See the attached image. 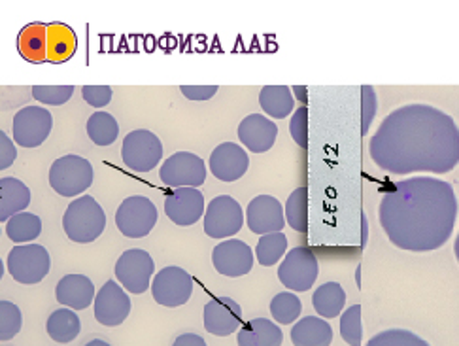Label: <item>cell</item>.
<instances>
[{
	"mask_svg": "<svg viewBox=\"0 0 459 346\" xmlns=\"http://www.w3.org/2000/svg\"><path fill=\"white\" fill-rule=\"evenodd\" d=\"M368 151L392 175H445L459 163V129L443 110L428 105L401 107L382 121Z\"/></svg>",
	"mask_w": 459,
	"mask_h": 346,
	"instance_id": "1",
	"label": "cell"
},
{
	"mask_svg": "<svg viewBox=\"0 0 459 346\" xmlns=\"http://www.w3.org/2000/svg\"><path fill=\"white\" fill-rule=\"evenodd\" d=\"M380 226L395 247L409 252H433L452 237L457 197L452 184L416 177L394 184L380 203Z\"/></svg>",
	"mask_w": 459,
	"mask_h": 346,
	"instance_id": "2",
	"label": "cell"
},
{
	"mask_svg": "<svg viewBox=\"0 0 459 346\" xmlns=\"http://www.w3.org/2000/svg\"><path fill=\"white\" fill-rule=\"evenodd\" d=\"M106 228V214L102 206L91 195H82L68 204L63 216V229L66 237L78 245H90L97 240Z\"/></svg>",
	"mask_w": 459,
	"mask_h": 346,
	"instance_id": "3",
	"label": "cell"
},
{
	"mask_svg": "<svg viewBox=\"0 0 459 346\" xmlns=\"http://www.w3.org/2000/svg\"><path fill=\"white\" fill-rule=\"evenodd\" d=\"M95 178L93 165L82 155H63L49 169V186L61 197H78L90 189Z\"/></svg>",
	"mask_w": 459,
	"mask_h": 346,
	"instance_id": "4",
	"label": "cell"
},
{
	"mask_svg": "<svg viewBox=\"0 0 459 346\" xmlns=\"http://www.w3.org/2000/svg\"><path fill=\"white\" fill-rule=\"evenodd\" d=\"M51 269L49 252L40 247L27 242V245H17L8 254V272L12 279L20 284L30 286L42 282Z\"/></svg>",
	"mask_w": 459,
	"mask_h": 346,
	"instance_id": "5",
	"label": "cell"
},
{
	"mask_svg": "<svg viewBox=\"0 0 459 346\" xmlns=\"http://www.w3.org/2000/svg\"><path fill=\"white\" fill-rule=\"evenodd\" d=\"M121 160L123 165L134 172H150L163 160V144L148 129L131 131L123 138Z\"/></svg>",
	"mask_w": 459,
	"mask_h": 346,
	"instance_id": "6",
	"label": "cell"
},
{
	"mask_svg": "<svg viewBox=\"0 0 459 346\" xmlns=\"http://www.w3.org/2000/svg\"><path fill=\"white\" fill-rule=\"evenodd\" d=\"M159 220L157 206L144 195H131L119 204L116 226L127 238H144L152 233Z\"/></svg>",
	"mask_w": 459,
	"mask_h": 346,
	"instance_id": "7",
	"label": "cell"
},
{
	"mask_svg": "<svg viewBox=\"0 0 459 346\" xmlns=\"http://www.w3.org/2000/svg\"><path fill=\"white\" fill-rule=\"evenodd\" d=\"M320 274V264L307 247H297L284 255L278 267V279L290 291H308Z\"/></svg>",
	"mask_w": 459,
	"mask_h": 346,
	"instance_id": "8",
	"label": "cell"
},
{
	"mask_svg": "<svg viewBox=\"0 0 459 346\" xmlns=\"http://www.w3.org/2000/svg\"><path fill=\"white\" fill-rule=\"evenodd\" d=\"M246 221L242 206L231 195H218L204 211V233L210 238H229L237 235Z\"/></svg>",
	"mask_w": 459,
	"mask_h": 346,
	"instance_id": "9",
	"label": "cell"
},
{
	"mask_svg": "<svg viewBox=\"0 0 459 346\" xmlns=\"http://www.w3.org/2000/svg\"><path fill=\"white\" fill-rule=\"evenodd\" d=\"M155 272L153 257L143 248H131L123 252L116 262V279L129 293L140 296L148 291L152 276Z\"/></svg>",
	"mask_w": 459,
	"mask_h": 346,
	"instance_id": "10",
	"label": "cell"
},
{
	"mask_svg": "<svg viewBox=\"0 0 459 346\" xmlns=\"http://www.w3.org/2000/svg\"><path fill=\"white\" fill-rule=\"evenodd\" d=\"M193 276L176 265H169L155 274L152 281V296L157 305L167 308L182 307L191 299Z\"/></svg>",
	"mask_w": 459,
	"mask_h": 346,
	"instance_id": "11",
	"label": "cell"
},
{
	"mask_svg": "<svg viewBox=\"0 0 459 346\" xmlns=\"http://www.w3.org/2000/svg\"><path fill=\"white\" fill-rule=\"evenodd\" d=\"M159 178L169 187H201L206 180V165L197 153L176 151L161 165Z\"/></svg>",
	"mask_w": 459,
	"mask_h": 346,
	"instance_id": "12",
	"label": "cell"
},
{
	"mask_svg": "<svg viewBox=\"0 0 459 346\" xmlns=\"http://www.w3.org/2000/svg\"><path fill=\"white\" fill-rule=\"evenodd\" d=\"M53 129L51 112L42 107H25L13 116V143L22 148L42 146Z\"/></svg>",
	"mask_w": 459,
	"mask_h": 346,
	"instance_id": "13",
	"label": "cell"
},
{
	"mask_svg": "<svg viewBox=\"0 0 459 346\" xmlns=\"http://www.w3.org/2000/svg\"><path fill=\"white\" fill-rule=\"evenodd\" d=\"M93 307L95 318L100 325L117 327L131 315V298L119 282L106 281V284L97 291Z\"/></svg>",
	"mask_w": 459,
	"mask_h": 346,
	"instance_id": "14",
	"label": "cell"
},
{
	"mask_svg": "<svg viewBox=\"0 0 459 346\" xmlns=\"http://www.w3.org/2000/svg\"><path fill=\"white\" fill-rule=\"evenodd\" d=\"M254 250L238 238H227L212 250V265L229 279H238V276L248 274L254 269Z\"/></svg>",
	"mask_w": 459,
	"mask_h": 346,
	"instance_id": "15",
	"label": "cell"
},
{
	"mask_svg": "<svg viewBox=\"0 0 459 346\" xmlns=\"http://www.w3.org/2000/svg\"><path fill=\"white\" fill-rule=\"evenodd\" d=\"M204 195L199 187H176L165 199V214L176 226H193L204 216Z\"/></svg>",
	"mask_w": 459,
	"mask_h": 346,
	"instance_id": "16",
	"label": "cell"
},
{
	"mask_svg": "<svg viewBox=\"0 0 459 346\" xmlns=\"http://www.w3.org/2000/svg\"><path fill=\"white\" fill-rule=\"evenodd\" d=\"M246 223L252 233L267 235L286 228V214L281 203L273 195H257L246 209Z\"/></svg>",
	"mask_w": 459,
	"mask_h": 346,
	"instance_id": "17",
	"label": "cell"
},
{
	"mask_svg": "<svg viewBox=\"0 0 459 346\" xmlns=\"http://www.w3.org/2000/svg\"><path fill=\"white\" fill-rule=\"evenodd\" d=\"M242 325V308L240 305L227 298H214L204 305V330L216 337H227L238 332Z\"/></svg>",
	"mask_w": 459,
	"mask_h": 346,
	"instance_id": "18",
	"label": "cell"
},
{
	"mask_svg": "<svg viewBox=\"0 0 459 346\" xmlns=\"http://www.w3.org/2000/svg\"><path fill=\"white\" fill-rule=\"evenodd\" d=\"M210 170L221 182L240 180L250 167V158L246 150L233 143H223L210 153Z\"/></svg>",
	"mask_w": 459,
	"mask_h": 346,
	"instance_id": "19",
	"label": "cell"
},
{
	"mask_svg": "<svg viewBox=\"0 0 459 346\" xmlns=\"http://www.w3.org/2000/svg\"><path fill=\"white\" fill-rule=\"evenodd\" d=\"M238 138L250 151L264 153L274 146L278 138V127L267 116L250 114L240 121Z\"/></svg>",
	"mask_w": 459,
	"mask_h": 346,
	"instance_id": "20",
	"label": "cell"
},
{
	"mask_svg": "<svg viewBox=\"0 0 459 346\" xmlns=\"http://www.w3.org/2000/svg\"><path fill=\"white\" fill-rule=\"evenodd\" d=\"M95 286L85 274H66L56 288V298L63 307L83 310L95 301Z\"/></svg>",
	"mask_w": 459,
	"mask_h": 346,
	"instance_id": "21",
	"label": "cell"
},
{
	"mask_svg": "<svg viewBox=\"0 0 459 346\" xmlns=\"http://www.w3.org/2000/svg\"><path fill=\"white\" fill-rule=\"evenodd\" d=\"M238 346H280L284 342V333L280 325L269 318H254L238 327Z\"/></svg>",
	"mask_w": 459,
	"mask_h": 346,
	"instance_id": "22",
	"label": "cell"
},
{
	"mask_svg": "<svg viewBox=\"0 0 459 346\" xmlns=\"http://www.w3.org/2000/svg\"><path fill=\"white\" fill-rule=\"evenodd\" d=\"M30 204V189L17 178H0V221H8L12 216L25 212Z\"/></svg>",
	"mask_w": 459,
	"mask_h": 346,
	"instance_id": "23",
	"label": "cell"
},
{
	"mask_svg": "<svg viewBox=\"0 0 459 346\" xmlns=\"http://www.w3.org/2000/svg\"><path fill=\"white\" fill-rule=\"evenodd\" d=\"M291 342L295 346H329L333 327L322 316H307L293 325Z\"/></svg>",
	"mask_w": 459,
	"mask_h": 346,
	"instance_id": "24",
	"label": "cell"
},
{
	"mask_svg": "<svg viewBox=\"0 0 459 346\" xmlns=\"http://www.w3.org/2000/svg\"><path fill=\"white\" fill-rule=\"evenodd\" d=\"M76 32L66 23L57 22L48 25V63H66L76 54Z\"/></svg>",
	"mask_w": 459,
	"mask_h": 346,
	"instance_id": "25",
	"label": "cell"
},
{
	"mask_svg": "<svg viewBox=\"0 0 459 346\" xmlns=\"http://www.w3.org/2000/svg\"><path fill=\"white\" fill-rule=\"evenodd\" d=\"M17 49L29 63H46L48 61V25L46 23H29L22 29L17 37Z\"/></svg>",
	"mask_w": 459,
	"mask_h": 346,
	"instance_id": "26",
	"label": "cell"
},
{
	"mask_svg": "<svg viewBox=\"0 0 459 346\" xmlns=\"http://www.w3.org/2000/svg\"><path fill=\"white\" fill-rule=\"evenodd\" d=\"M259 105L273 119H286L295 108V97L288 85H264L259 93Z\"/></svg>",
	"mask_w": 459,
	"mask_h": 346,
	"instance_id": "27",
	"label": "cell"
},
{
	"mask_svg": "<svg viewBox=\"0 0 459 346\" xmlns=\"http://www.w3.org/2000/svg\"><path fill=\"white\" fill-rule=\"evenodd\" d=\"M46 330L51 341H56L57 344H68L76 341V337L80 335L82 322L74 313V308L63 307L59 310H53L51 316L48 318Z\"/></svg>",
	"mask_w": 459,
	"mask_h": 346,
	"instance_id": "28",
	"label": "cell"
},
{
	"mask_svg": "<svg viewBox=\"0 0 459 346\" xmlns=\"http://www.w3.org/2000/svg\"><path fill=\"white\" fill-rule=\"evenodd\" d=\"M312 305L322 318H339L346 305V291L339 282H325L314 291Z\"/></svg>",
	"mask_w": 459,
	"mask_h": 346,
	"instance_id": "29",
	"label": "cell"
},
{
	"mask_svg": "<svg viewBox=\"0 0 459 346\" xmlns=\"http://www.w3.org/2000/svg\"><path fill=\"white\" fill-rule=\"evenodd\" d=\"M42 233V220L37 214L20 212L6 221V235L15 245H27Z\"/></svg>",
	"mask_w": 459,
	"mask_h": 346,
	"instance_id": "30",
	"label": "cell"
},
{
	"mask_svg": "<svg viewBox=\"0 0 459 346\" xmlns=\"http://www.w3.org/2000/svg\"><path fill=\"white\" fill-rule=\"evenodd\" d=\"M87 136L97 146H112L119 136L117 119L108 112H95L87 119Z\"/></svg>",
	"mask_w": 459,
	"mask_h": 346,
	"instance_id": "31",
	"label": "cell"
},
{
	"mask_svg": "<svg viewBox=\"0 0 459 346\" xmlns=\"http://www.w3.org/2000/svg\"><path fill=\"white\" fill-rule=\"evenodd\" d=\"M286 223L297 233H308V189L297 187L286 203Z\"/></svg>",
	"mask_w": 459,
	"mask_h": 346,
	"instance_id": "32",
	"label": "cell"
},
{
	"mask_svg": "<svg viewBox=\"0 0 459 346\" xmlns=\"http://www.w3.org/2000/svg\"><path fill=\"white\" fill-rule=\"evenodd\" d=\"M286 252H288V237L281 231L261 235V238L257 242V248H255L257 262L263 267L276 265L280 259L286 255Z\"/></svg>",
	"mask_w": 459,
	"mask_h": 346,
	"instance_id": "33",
	"label": "cell"
},
{
	"mask_svg": "<svg viewBox=\"0 0 459 346\" xmlns=\"http://www.w3.org/2000/svg\"><path fill=\"white\" fill-rule=\"evenodd\" d=\"M301 310H303V303L293 291L276 293L271 301V315L274 322H278L280 325L293 324L299 316H301Z\"/></svg>",
	"mask_w": 459,
	"mask_h": 346,
	"instance_id": "34",
	"label": "cell"
},
{
	"mask_svg": "<svg viewBox=\"0 0 459 346\" xmlns=\"http://www.w3.org/2000/svg\"><path fill=\"white\" fill-rule=\"evenodd\" d=\"M341 337L350 346H359L363 342L361 305H351L341 313Z\"/></svg>",
	"mask_w": 459,
	"mask_h": 346,
	"instance_id": "35",
	"label": "cell"
},
{
	"mask_svg": "<svg viewBox=\"0 0 459 346\" xmlns=\"http://www.w3.org/2000/svg\"><path fill=\"white\" fill-rule=\"evenodd\" d=\"M22 310L12 301H0V342L12 341L22 332Z\"/></svg>",
	"mask_w": 459,
	"mask_h": 346,
	"instance_id": "36",
	"label": "cell"
},
{
	"mask_svg": "<svg viewBox=\"0 0 459 346\" xmlns=\"http://www.w3.org/2000/svg\"><path fill=\"white\" fill-rule=\"evenodd\" d=\"M74 85H34L32 97L42 105L61 107L73 99Z\"/></svg>",
	"mask_w": 459,
	"mask_h": 346,
	"instance_id": "37",
	"label": "cell"
},
{
	"mask_svg": "<svg viewBox=\"0 0 459 346\" xmlns=\"http://www.w3.org/2000/svg\"><path fill=\"white\" fill-rule=\"evenodd\" d=\"M368 346H428V341L407 330H387L370 339Z\"/></svg>",
	"mask_w": 459,
	"mask_h": 346,
	"instance_id": "38",
	"label": "cell"
},
{
	"mask_svg": "<svg viewBox=\"0 0 459 346\" xmlns=\"http://www.w3.org/2000/svg\"><path fill=\"white\" fill-rule=\"evenodd\" d=\"M378 110V99L373 85H363L361 88V134L365 136L373 125V119Z\"/></svg>",
	"mask_w": 459,
	"mask_h": 346,
	"instance_id": "39",
	"label": "cell"
},
{
	"mask_svg": "<svg viewBox=\"0 0 459 346\" xmlns=\"http://www.w3.org/2000/svg\"><path fill=\"white\" fill-rule=\"evenodd\" d=\"M290 134L295 141V144L301 146L303 150L308 148V108L307 105L299 107L290 121Z\"/></svg>",
	"mask_w": 459,
	"mask_h": 346,
	"instance_id": "40",
	"label": "cell"
},
{
	"mask_svg": "<svg viewBox=\"0 0 459 346\" xmlns=\"http://www.w3.org/2000/svg\"><path fill=\"white\" fill-rule=\"evenodd\" d=\"M82 95L87 105H91L93 108H102L110 105L114 91L110 85H83Z\"/></svg>",
	"mask_w": 459,
	"mask_h": 346,
	"instance_id": "41",
	"label": "cell"
},
{
	"mask_svg": "<svg viewBox=\"0 0 459 346\" xmlns=\"http://www.w3.org/2000/svg\"><path fill=\"white\" fill-rule=\"evenodd\" d=\"M15 160H17V150L13 141L4 131H0V170L10 169Z\"/></svg>",
	"mask_w": 459,
	"mask_h": 346,
	"instance_id": "42",
	"label": "cell"
},
{
	"mask_svg": "<svg viewBox=\"0 0 459 346\" xmlns=\"http://www.w3.org/2000/svg\"><path fill=\"white\" fill-rule=\"evenodd\" d=\"M180 91L189 100H210L218 93V85H182Z\"/></svg>",
	"mask_w": 459,
	"mask_h": 346,
	"instance_id": "43",
	"label": "cell"
},
{
	"mask_svg": "<svg viewBox=\"0 0 459 346\" xmlns=\"http://www.w3.org/2000/svg\"><path fill=\"white\" fill-rule=\"evenodd\" d=\"M186 344H195V346H206V341L195 333H186L180 335L178 339L174 341V346H186Z\"/></svg>",
	"mask_w": 459,
	"mask_h": 346,
	"instance_id": "44",
	"label": "cell"
},
{
	"mask_svg": "<svg viewBox=\"0 0 459 346\" xmlns=\"http://www.w3.org/2000/svg\"><path fill=\"white\" fill-rule=\"evenodd\" d=\"M367 237H368V226H367V216L361 214V247H367Z\"/></svg>",
	"mask_w": 459,
	"mask_h": 346,
	"instance_id": "45",
	"label": "cell"
},
{
	"mask_svg": "<svg viewBox=\"0 0 459 346\" xmlns=\"http://www.w3.org/2000/svg\"><path fill=\"white\" fill-rule=\"evenodd\" d=\"M291 93H297L299 97H301L303 102H307V88H303V85H295V88L291 90Z\"/></svg>",
	"mask_w": 459,
	"mask_h": 346,
	"instance_id": "46",
	"label": "cell"
}]
</instances>
